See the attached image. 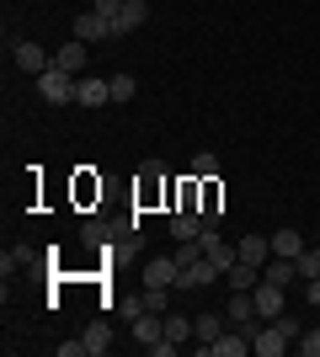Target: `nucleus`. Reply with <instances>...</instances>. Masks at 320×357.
I'll list each match as a JSON object with an SVG mask.
<instances>
[{
	"mask_svg": "<svg viewBox=\"0 0 320 357\" xmlns=\"http://www.w3.org/2000/svg\"><path fill=\"white\" fill-rule=\"evenodd\" d=\"M112 102V80H96V75H80L75 80V107H86V112H96V107Z\"/></svg>",
	"mask_w": 320,
	"mask_h": 357,
	"instance_id": "0eeeda50",
	"label": "nucleus"
},
{
	"mask_svg": "<svg viewBox=\"0 0 320 357\" xmlns=\"http://www.w3.org/2000/svg\"><path fill=\"white\" fill-rule=\"evenodd\" d=\"M54 352H59V357H91V352H86V336H80V342H59Z\"/></svg>",
	"mask_w": 320,
	"mask_h": 357,
	"instance_id": "c756f323",
	"label": "nucleus"
},
{
	"mask_svg": "<svg viewBox=\"0 0 320 357\" xmlns=\"http://www.w3.org/2000/svg\"><path fill=\"white\" fill-rule=\"evenodd\" d=\"M80 240H86V245H102L107 229H102V224H86V229H80Z\"/></svg>",
	"mask_w": 320,
	"mask_h": 357,
	"instance_id": "7c9ffc66",
	"label": "nucleus"
},
{
	"mask_svg": "<svg viewBox=\"0 0 320 357\" xmlns=\"http://www.w3.org/2000/svg\"><path fill=\"white\" fill-rule=\"evenodd\" d=\"M277 331H283V336H289V342H299V336H305V326H299V320H294L289 310L277 314Z\"/></svg>",
	"mask_w": 320,
	"mask_h": 357,
	"instance_id": "cd10ccee",
	"label": "nucleus"
},
{
	"mask_svg": "<svg viewBox=\"0 0 320 357\" xmlns=\"http://www.w3.org/2000/svg\"><path fill=\"white\" fill-rule=\"evenodd\" d=\"M305 288H310V304H320V278H305Z\"/></svg>",
	"mask_w": 320,
	"mask_h": 357,
	"instance_id": "473e14b6",
	"label": "nucleus"
},
{
	"mask_svg": "<svg viewBox=\"0 0 320 357\" xmlns=\"http://www.w3.org/2000/svg\"><path fill=\"white\" fill-rule=\"evenodd\" d=\"M75 38L80 43H107V38H118V27H112V16H102V11H80L75 16Z\"/></svg>",
	"mask_w": 320,
	"mask_h": 357,
	"instance_id": "39448f33",
	"label": "nucleus"
},
{
	"mask_svg": "<svg viewBox=\"0 0 320 357\" xmlns=\"http://www.w3.org/2000/svg\"><path fill=\"white\" fill-rule=\"evenodd\" d=\"M198 352H203V357H245V352H251V336H245L241 326H235V331L224 326V336H219V342H208V347H198Z\"/></svg>",
	"mask_w": 320,
	"mask_h": 357,
	"instance_id": "6e6552de",
	"label": "nucleus"
},
{
	"mask_svg": "<svg viewBox=\"0 0 320 357\" xmlns=\"http://www.w3.org/2000/svg\"><path fill=\"white\" fill-rule=\"evenodd\" d=\"M251 298H257V314H261V320H277V314L289 310V288L267 283V278H261V283L251 288Z\"/></svg>",
	"mask_w": 320,
	"mask_h": 357,
	"instance_id": "423d86ee",
	"label": "nucleus"
},
{
	"mask_svg": "<svg viewBox=\"0 0 320 357\" xmlns=\"http://www.w3.org/2000/svg\"><path fill=\"white\" fill-rule=\"evenodd\" d=\"M294 267H299V278H320V240H315V251L294 256Z\"/></svg>",
	"mask_w": 320,
	"mask_h": 357,
	"instance_id": "5701e85b",
	"label": "nucleus"
},
{
	"mask_svg": "<svg viewBox=\"0 0 320 357\" xmlns=\"http://www.w3.org/2000/svg\"><path fill=\"white\" fill-rule=\"evenodd\" d=\"M224 320H229V326H251V320H261V314H257V298H251V294H229L224 298Z\"/></svg>",
	"mask_w": 320,
	"mask_h": 357,
	"instance_id": "f8f14e48",
	"label": "nucleus"
},
{
	"mask_svg": "<svg viewBox=\"0 0 320 357\" xmlns=\"http://www.w3.org/2000/svg\"><path fill=\"white\" fill-rule=\"evenodd\" d=\"M48 64H54V54H48L43 43H16V70H22V75H32V80H38Z\"/></svg>",
	"mask_w": 320,
	"mask_h": 357,
	"instance_id": "1a4fd4ad",
	"label": "nucleus"
},
{
	"mask_svg": "<svg viewBox=\"0 0 320 357\" xmlns=\"http://www.w3.org/2000/svg\"><path fill=\"white\" fill-rule=\"evenodd\" d=\"M224 283H229V294H251V288L261 283V267H251V261H235V267L224 272Z\"/></svg>",
	"mask_w": 320,
	"mask_h": 357,
	"instance_id": "2eb2a0df",
	"label": "nucleus"
},
{
	"mask_svg": "<svg viewBox=\"0 0 320 357\" xmlns=\"http://www.w3.org/2000/svg\"><path fill=\"white\" fill-rule=\"evenodd\" d=\"M299 251H305V235H299V229H277V235H273V256H289V261H294Z\"/></svg>",
	"mask_w": 320,
	"mask_h": 357,
	"instance_id": "412c9836",
	"label": "nucleus"
},
{
	"mask_svg": "<svg viewBox=\"0 0 320 357\" xmlns=\"http://www.w3.org/2000/svg\"><path fill=\"white\" fill-rule=\"evenodd\" d=\"M182 283V261L176 256H150L144 261V288H176Z\"/></svg>",
	"mask_w": 320,
	"mask_h": 357,
	"instance_id": "20e7f679",
	"label": "nucleus"
},
{
	"mask_svg": "<svg viewBox=\"0 0 320 357\" xmlns=\"http://www.w3.org/2000/svg\"><path fill=\"white\" fill-rule=\"evenodd\" d=\"M144 310H150V314H166L171 310V288H144Z\"/></svg>",
	"mask_w": 320,
	"mask_h": 357,
	"instance_id": "393cba45",
	"label": "nucleus"
},
{
	"mask_svg": "<svg viewBox=\"0 0 320 357\" xmlns=\"http://www.w3.org/2000/svg\"><path fill=\"white\" fill-rule=\"evenodd\" d=\"M245 336H251V352L257 357H283L289 352V336H283V331H277V320H251V326H245Z\"/></svg>",
	"mask_w": 320,
	"mask_h": 357,
	"instance_id": "f03ea898",
	"label": "nucleus"
},
{
	"mask_svg": "<svg viewBox=\"0 0 320 357\" xmlns=\"http://www.w3.org/2000/svg\"><path fill=\"white\" fill-rule=\"evenodd\" d=\"M219 278H224V272L213 267L208 256H198V261H187V267H182V283H176V288H208V283H219Z\"/></svg>",
	"mask_w": 320,
	"mask_h": 357,
	"instance_id": "9d476101",
	"label": "nucleus"
},
{
	"mask_svg": "<svg viewBox=\"0 0 320 357\" xmlns=\"http://www.w3.org/2000/svg\"><path fill=\"white\" fill-rule=\"evenodd\" d=\"M235 251H241V261H251V267H267V261H273V240L267 235H241Z\"/></svg>",
	"mask_w": 320,
	"mask_h": 357,
	"instance_id": "ddd939ff",
	"label": "nucleus"
},
{
	"mask_svg": "<svg viewBox=\"0 0 320 357\" xmlns=\"http://www.w3.org/2000/svg\"><path fill=\"white\" fill-rule=\"evenodd\" d=\"M32 256H38L32 245H11V251L0 256V272H6V278H11V272H27V267H32Z\"/></svg>",
	"mask_w": 320,
	"mask_h": 357,
	"instance_id": "aec40b11",
	"label": "nucleus"
},
{
	"mask_svg": "<svg viewBox=\"0 0 320 357\" xmlns=\"http://www.w3.org/2000/svg\"><path fill=\"white\" fill-rule=\"evenodd\" d=\"M54 64L70 70V75H80V70H86V43H80V38H75V43H59V48H54Z\"/></svg>",
	"mask_w": 320,
	"mask_h": 357,
	"instance_id": "dca6fc26",
	"label": "nucleus"
},
{
	"mask_svg": "<svg viewBox=\"0 0 320 357\" xmlns=\"http://www.w3.org/2000/svg\"><path fill=\"white\" fill-rule=\"evenodd\" d=\"M198 245H203V256H208V261H213L219 272H229L235 261H241V251H235V245H224V235H219V224H203Z\"/></svg>",
	"mask_w": 320,
	"mask_h": 357,
	"instance_id": "7ed1b4c3",
	"label": "nucleus"
},
{
	"mask_svg": "<svg viewBox=\"0 0 320 357\" xmlns=\"http://www.w3.org/2000/svg\"><path fill=\"white\" fill-rule=\"evenodd\" d=\"M160 320H166V336H171V342H176V347H182V342H192V320H187V314H160Z\"/></svg>",
	"mask_w": 320,
	"mask_h": 357,
	"instance_id": "4be33fe9",
	"label": "nucleus"
},
{
	"mask_svg": "<svg viewBox=\"0 0 320 357\" xmlns=\"http://www.w3.org/2000/svg\"><path fill=\"white\" fill-rule=\"evenodd\" d=\"M192 176H198V181H213V176H219V160H213L208 149H203L198 160H192Z\"/></svg>",
	"mask_w": 320,
	"mask_h": 357,
	"instance_id": "bb28decb",
	"label": "nucleus"
},
{
	"mask_svg": "<svg viewBox=\"0 0 320 357\" xmlns=\"http://www.w3.org/2000/svg\"><path fill=\"white\" fill-rule=\"evenodd\" d=\"M91 11H102V16H118V11H123V0H96Z\"/></svg>",
	"mask_w": 320,
	"mask_h": 357,
	"instance_id": "2f4dec72",
	"label": "nucleus"
},
{
	"mask_svg": "<svg viewBox=\"0 0 320 357\" xmlns=\"http://www.w3.org/2000/svg\"><path fill=\"white\" fill-rule=\"evenodd\" d=\"M198 235H203V213H192L182 203V208L171 213V240H198Z\"/></svg>",
	"mask_w": 320,
	"mask_h": 357,
	"instance_id": "4468645a",
	"label": "nucleus"
},
{
	"mask_svg": "<svg viewBox=\"0 0 320 357\" xmlns=\"http://www.w3.org/2000/svg\"><path fill=\"white\" fill-rule=\"evenodd\" d=\"M261 278H267V283H277V288H289V283H299V267H294L289 256H273V261L261 267Z\"/></svg>",
	"mask_w": 320,
	"mask_h": 357,
	"instance_id": "f3484780",
	"label": "nucleus"
},
{
	"mask_svg": "<svg viewBox=\"0 0 320 357\" xmlns=\"http://www.w3.org/2000/svg\"><path fill=\"white\" fill-rule=\"evenodd\" d=\"M86 352L91 357L112 352V326H107V320H91V326H86Z\"/></svg>",
	"mask_w": 320,
	"mask_h": 357,
	"instance_id": "a211bd4d",
	"label": "nucleus"
},
{
	"mask_svg": "<svg viewBox=\"0 0 320 357\" xmlns=\"http://www.w3.org/2000/svg\"><path fill=\"white\" fill-rule=\"evenodd\" d=\"M144 22H150V6H144V0H123V11L112 16V27H118V38H128V32H139V27H144Z\"/></svg>",
	"mask_w": 320,
	"mask_h": 357,
	"instance_id": "9b49d317",
	"label": "nucleus"
},
{
	"mask_svg": "<svg viewBox=\"0 0 320 357\" xmlns=\"http://www.w3.org/2000/svg\"><path fill=\"white\" fill-rule=\"evenodd\" d=\"M294 352H299V357H320V326H310L305 336L294 342Z\"/></svg>",
	"mask_w": 320,
	"mask_h": 357,
	"instance_id": "a878e982",
	"label": "nucleus"
},
{
	"mask_svg": "<svg viewBox=\"0 0 320 357\" xmlns=\"http://www.w3.org/2000/svg\"><path fill=\"white\" fill-rule=\"evenodd\" d=\"M75 80H80V75L59 70V64H48V70L38 75L32 86H38V96H43L48 107H70V102H75Z\"/></svg>",
	"mask_w": 320,
	"mask_h": 357,
	"instance_id": "f257e3e1",
	"label": "nucleus"
},
{
	"mask_svg": "<svg viewBox=\"0 0 320 357\" xmlns=\"http://www.w3.org/2000/svg\"><path fill=\"white\" fill-rule=\"evenodd\" d=\"M107 80H112V102H134V91H139L134 75H107Z\"/></svg>",
	"mask_w": 320,
	"mask_h": 357,
	"instance_id": "b1692460",
	"label": "nucleus"
},
{
	"mask_svg": "<svg viewBox=\"0 0 320 357\" xmlns=\"http://www.w3.org/2000/svg\"><path fill=\"white\" fill-rule=\"evenodd\" d=\"M118 314H123V320H134V314H144V294H139V298H118Z\"/></svg>",
	"mask_w": 320,
	"mask_h": 357,
	"instance_id": "c85d7f7f",
	"label": "nucleus"
},
{
	"mask_svg": "<svg viewBox=\"0 0 320 357\" xmlns=\"http://www.w3.org/2000/svg\"><path fill=\"white\" fill-rule=\"evenodd\" d=\"M192 336H198V347L219 342V336H224V320H219V314H198V320H192Z\"/></svg>",
	"mask_w": 320,
	"mask_h": 357,
	"instance_id": "6ab92c4d",
	"label": "nucleus"
}]
</instances>
